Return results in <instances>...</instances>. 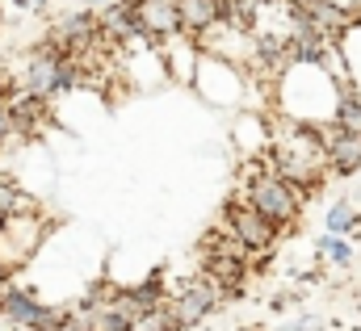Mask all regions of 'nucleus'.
<instances>
[{
	"mask_svg": "<svg viewBox=\"0 0 361 331\" xmlns=\"http://www.w3.org/2000/svg\"><path fill=\"white\" fill-rule=\"evenodd\" d=\"M294 25H302V30L328 38V34H336V30L349 25V13L336 8L332 0H294Z\"/></svg>",
	"mask_w": 361,
	"mask_h": 331,
	"instance_id": "obj_7",
	"label": "nucleus"
},
{
	"mask_svg": "<svg viewBox=\"0 0 361 331\" xmlns=\"http://www.w3.org/2000/svg\"><path fill=\"white\" fill-rule=\"evenodd\" d=\"M315 248L324 251V256H332L336 264H349V260H353V248H349V244H345L341 235H324V239H319Z\"/></svg>",
	"mask_w": 361,
	"mask_h": 331,
	"instance_id": "obj_12",
	"label": "nucleus"
},
{
	"mask_svg": "<svg viewBox=\"0 0 361 331\" xmlns=\"http://www.w3.org/2000/svg\"><path fill=\"white\" fill-rule=\"evenodd\" d=\"M135 8V34L143 38H169V34H180L177 21V0H130Z\"/></svg>",
	"mask_w": 361,
	"mask_h": 331,
	"instance_id": "obj_5",
	"label": "nucleus"
},
{
	"mask_svg": "<svg viewBox=\"0 0 361 331\" xmlns=\"http://www.w3.org/2000/svg\"><path fill=\"white\" fill-rule=\"evenodd\" d=\"M257 13H261V0H227V17H235L244 30L257 21Z\"/></svg>",
	"mask_w": 361,
	"mask_h": 331,
	"instance_id": "obj_11",
	"label": "nucleus"
},
{
	"mask_svg": "<svg viewBox=\"0 0 361 331\" xmlns=\"http://www.w3.org/2000/svg\"><path fill=\"white\" fill-rule=\"evenodd\" d=\"M336 126H341V130H353V135H361V101H345V105L336 109Z\"/></svg>",
	"mask_w": 361,
	"mask_h": 331,
	"instance_id": "obj_14",
	"label": "nucleus"
},
{
	"mask_svg": "<svg viewBox=\"0 0 361 331\" xmlns=\"http://www.w3.org/2000/svg\"><path fill=\"white\" fill-rule=\"evenodd\" d=\"M353 223H357V214H353V206H345V201H341V206H332V210H328V231H332V235H341V231H349Z\"/></svg>",
	"mask_w": 361,
	"mask_h": 331,
	"instance_id": "obj_13",
	"label": "nucleus"
},
{
	"mask_svg": "<svg viewBox=\"0 0 361 331\" xmlns=\"http://www.w3.org/2000/svg\"><path fill=\"white\" fill-rule=\"evenodd\" d=\"M281 331H319V323L315 319H298V323H286Z\"/></svg>",
	"mask_w": 361,
	"mask_h": 331,
	"instance_id": "obj_15",
	"label": "nucleus"
},
{
	"mask_svg": "<svg viewBox=\"0 0 361 331\" xmlns=\"http://www.w3.org/2000/svg\"><path fill=\"white\" fill-rule=\"evenodd\" d=\"M219 289L202 277V281H193V285H185L173 302H164V315H169V327L180 331V327H193V323H202L214 306H219Z\"/></svg>",
	"mask_w": 361,
	"mask_h": 331,
	"instance_id": "obj_3",
	"label": "nucleus"
},
{
	"mask_svg": "<svg viewBox=\"0 0 361 331\" xmlns=\"http://www.w3.org/2000/svg\"><path fill=\"white\" fill-rule=\"evenodd\" d=\"M76 80H80V68L72 59H63V51L55 42L51 46H38L30 55V63H25V88L38 92V96H55V92L72 88Z\"/></svg>",
	"mask_w": 361,
	"mask_h": 331,
	"instance_id": "obj_2",
	"label": "nucleus"
},
{
	"mask_svg": "<svg viewBox=\"0 0 361 331\" xmlns=\"http://www.w3.org/2000/svg\"><path fill=\"white\" fill-rule=\"evenodd\" d=\"M13 135V126H8V113H4V105H0V143Z\"/></svg>",
	"mask_w": 361,
	"mask_h": 331,
	"instance_id": "obj_16",
	"label": "nucleus"
},
{
	"mask_svg": "<svg viewBox=\"0 0 361 331\" xmlns=\"http://www.w3.org/2000/svg\"><path fill=\"white\" fill-rule=\"evenodd\" d=\"M4 113H8V126H13L17 135H34V130L51 118V113H47V96H38V92H25V96L8 101Z\"/></svg>",
	"mask_w": 361,
	"mask_h": 331,
	"instance_id": "obj_10",
	"label": "nucleus"
},
{
	"mask_svg": "<svg viewBox=\"0 0 361 331\" xmlns=\"http://www.w3.org/2000/svg\"><path fill=\"white\" fill-rule=\"evenodd\" d=\"M227 218H231V231H235V244L244 251H269L273 239H277V227H273L269 218H261L248 201H231V210H227Z\"/></svg>",
	"mask_w": 361,
	"mask_h": 331,
	"instance_id": "obj_4",
	"label": "nucleus"
},
{
	"mask_svg": "<svg viewBox=\"0 0 361 331\" xmlns=\"http://www.w3.org/2000/svg\"><path fill=\"white\" fill-rule=\"evenodd\" d=\"M0 311H4L13 323H21L25 331H51L55 327V319H59L51 306L34 302L25 289H4V294H0Z\"/></svg>",
	"mask_w": 361,
	"mask_h": 331,
	"instance_id": "obj_6",
	"label": "nucleus"
},
{
	"mask_svg": "<svg viewBox=\"0 0 361 331\" xmlns=\"http://www.w3.org/2000/svg\"><path fill=\"white\" fill-rule=\"evenodd\" d=\"M177 21L189 34H206L227 21V0H177Z\"/></svg>",
	"mask_w": 361,
	"mask_h": 331,
	"instance_id": "obj_8",
	"label": "nucleus"
},
{
	"mask_svg": "<svg viewBox=\"0 0 361 331\" xmlns=\"http://www.w3.org/2000/svg\"><path fill=\"white\" fill-rule=\"evenodd\" d=\"M0 281H4V264H0Z\"/></svg>",
	"mask_w": 361,
	"mask_h": 331,
	"instance_id": "obj_17",
	"label": "nucleus"
},
{
	"mask_svg": "<svg viewBox=\"0 0 361 331\" xmlns=\"http://www.w3.org/2000/svg\"><path fill=\"white\" fill-rule=\"evenodd\" d=\"M324 139V156H328V164L336 168V172H357L361 168V135L353 130H328V135H319Z\"/></svg>",
	"mask_w": 361,
	"mask_h": 331,
	"instance_id": "obj_9",
	"label": "nucleus"
},
{
	"mask_svg": "<svg viewBox=\"0 0 361 331\" xmlns=\"http://www.w3.org/2000/svg\"><path fill=\"white\" fill-rule=\"evenodd\" d=\"M298 201H302V193L286 176H277V172H248V206L261 218H269L277 231L298 218Z\"/></svg>",
	"mask_w": 361,
	"mask_h": 331,
	"instance_id": "obj_1",
	"label": "nucleus"
},
{
	"mask_svg": "<svg viewBox=\"0 0 361 331\" xmlns=\"http://www.w3.org/2000/svg\"><path fill=\"white\" fill-rule=\"evenodd\" d=\"M240 331H257V327H240Z\"/></svg>",
	"mask_w": 361,
	"mask_h": 331,
	"instance_id": "obj_18",
	"label": "nucleus"
}]
</instances>
